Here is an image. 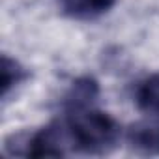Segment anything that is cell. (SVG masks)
<instances>
[{
    "instance_id": "1",
    "label": "cell",
    "mask_w": 159,
    "mask_h": 159,
    "mask_svg": "<svg viewBox=\"0 0 159 159\" xmlns=\"http://www.w3.org/2000/svg\"><path fill=\"white\" fill-rule=\"evenodd\" d=\"M58 124L67 153H111L122 135L120 124L94 105L83 109H64V116L58 118Z\"/></svg>"
},
{
    "instance_id": "2",
    "label": "cell",
    "mask_w": 159,
    "mask_h": 159,
    "mask_svg": "<svg viewBox=\"0 0 159 159\" xmlns=\"http://www.w3.org/2000/svg\"><path fill=\"white\" fill-rule=\"evenodd\" d=\"M127 142L139 153L159 155V116L131 125L127 129Z\"/></svg>"
},
{
    "instance_id": "3",
    "label": "cell",
    "mask_w": 159,
    "mask_h": 159,
    "mask_svg": "<svg viewBox=\"0 0 159 159\" xmlns=\"http://www.w3.org/2000/svg\"><path fill=\"white\" fill-rule=\"evenodd\" d=\"M99 98V84L94 77H81L71 84L64 96V109H83L96 105Z\"/></svg>"
},
{
    "instance_id": "4",
    "label": "cell",
    "mask_w": 159,
    "mask_h": 159,
    "mask_svg": "<svg viewBox=\"0 0 159 159\" xmlns=\"http://www.w3.org/2000/svg\"><path fill=\"white\" fill-rule=\"evenodd\" d=\"M135 105L150 118L159 116V73H153L135 86Z\"/></svg>"
},
{
    "instance_id": "5",
    "label": "cell",
    "mask_w": 159,
    "mask_h": 159,
    "mask_svg": "<svg viewBox=\"0 0 159 159\" xmlns=\"http://www.w3.org/2000/svg\"><path fill=\"white\" fill-rule=\"evenodd\" d=\"M64 11L75 19H96L107 13L116 0H60Z\"/></svg>"
},
{
    "instance_id": "6",
    "label": "cell",
    "mask_w": 159,
    "mask_h": 159,
    "mask_svg": "<svg viewBox=\"0 0 159 159\" xmlns=\"http://www.w3.org/2000/svg\"><path fill=\"white\" fill-rule=\"evenodd\" d=\"M0 86H2V92H0V98L6 103L8 98L11 96V92L23 84L26 79H28V71L13 58H10L8 54H2V66H0Z\"/></svg>"
}]
</instances>
